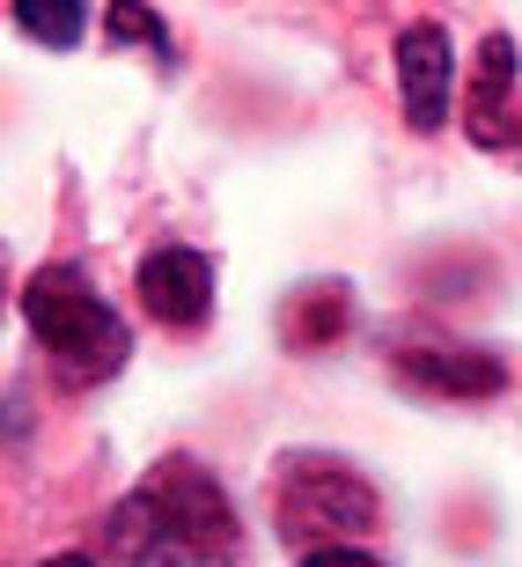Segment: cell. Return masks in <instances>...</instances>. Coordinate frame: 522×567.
Segmentation results:
<instances>
[{
    "label": "cell",
    "mask_w": 522,
    "mask_h": 567,
    "mask_svg": "<svg viewBox=\"0 0 522 567\" xmlns=\"http://www.w3.org/2000/svg\"><path fill=\"white\" fill-rule=\"evenodd\" d=\"M111 553L118 560H229L236 553V516L221 486L199 464L169 457L133 486L111 516Z\"/></svg>",
    "instance_id": "cell-1"
},
{
    "label": "cell",
    "mask_w": 522,
    "mask_h": 567,
    "mask_svg": "<svg viewBox=\"0 0 522 567\" xmlns=\"http://www.w3.org/2000/svg\"><path fill=\"white\" fill-rule=\"evenodd\" d=\"M22 317H30V332L44 339V354H52V369H60L66 383H104V377H118L126 354H133L118 310H111L82 274H60V266H44V274L22 288Z\"/></svg>",
    "instance_id": "cell-2"
},
{
    "label": "cell",
    "mask_w": 522,
    "mask_h": 567,
    "mask_svg": "<svg viewBox=\"0 0 522 567\" xmlns=\"http://www.w3.org/2000/svg\"><path fill=\"white\" fill-rule=\"evenodd\" d=\"M376 530V486L354 480L346 464H294L280 486V538L294 553L361 546Z\"/></svg>",
    "instance_id": "cell-3"
},
{
    "label": "cell",
    "mask_w": 522,
    "mask_h": 567,
    "mask_svg": "<svg viewBox=\"0 0 522 567\" xmlns=\"http://www.w3.org/2000/svg\"><path fill=\"white\" fill-rule=\"evenodd\" d=\"M449 82H457V60H449L441 22H413V30L397 38V96H405L413 133H435L441 118H449Z\"/></svg>",
    "instance_id": "cell-4"
},
{
    "label": "cell",
    "mask_w": 522,
    "mask_h": 567,
    "mask_svg": "<svg viewBox=\"0 0 522 567\" xmlns=\"http://www.w3.org/2000/svg\"><path fill=\"white\" fill-rule=\"evenodd\" d=\"M463 126L479 147H515L522 141V111H515V44L486 38L479 60H471V111Z\"/></svg>",
    "instance_id": "cell-5"
},
{
    "label": "cell",
    "mask_w": 522,
    "mask_h": 567,
    "mask_svg": "<svg viewBox=\"0 0 522 567\" xmlns=\"http://www.w3.org/2000/svg\"><path fill=\"white\" fill-rule=\"evenodd\" d=\"M140 302L147 317H163V324H199L213 310V266L185 244H169L140 266Z\"/></svg>",
    "instance_id": "cell-6"
},
{
    "label": "cell",
    "mask_w": 522,
    "mask_h": 567,
    "mask_svg": "<svg viewBox=\"0 0 522 567\" xmlns=\"http://www.w3.org/2000/svg\"><path fill=\"white\" fill-rule=\"evenodd\" d=\"M397 377H413L435 399H493V391H508V369L493 354H471V347H419V354L397 361Z\"/></svg>",
    "instance_id": "cell-7"
},
{
    "label": "cell",
    "mask_w": 522,
    "mask_h": 567,
    "mask_svg": "<svg viewBox=\"0 0 522 567\" xmlns=\"http://www.w3.org/2000/svg\"><path fill=\"white\" fill-rule=\"evenodd\" d=\"M104 30H111V44L118 52H147V60H169V30H163V16L147 8V0H111V16H104Z\"/></svg>",
    "instance_id": "cell-8"
},
{
    "label": "cell",
    "mask_w": 522,
    "mask_h": 567,
    "mask_svg": "<svg viewBox=\"0 0 522 567\" xmlns=\"http://www.w3.org/2000/svg\"><path fill=\"white\" fill-rule=\"evenodd\" d=\"M15 30L52 44V52H66V44L82 38V0H15Z\"/></svg>",
    "instance_id": "cell-9"
},
{
    "label": "cell",
    "mask_w": 522,
    "mask_h": 567,
    "mask_svg": "<svg viewBox=\"0 0 522 567\" xmlns=\"http://www.w3.org/2000/svg\"><path fill=\"white\" fill-rule=\"evenodd\" d=\"M288 332L302 339V347H324V339L338 332V288H316L310 310H288Z\"/></svg>",
    "instance_id": "cell-10"
}]
</instances>
